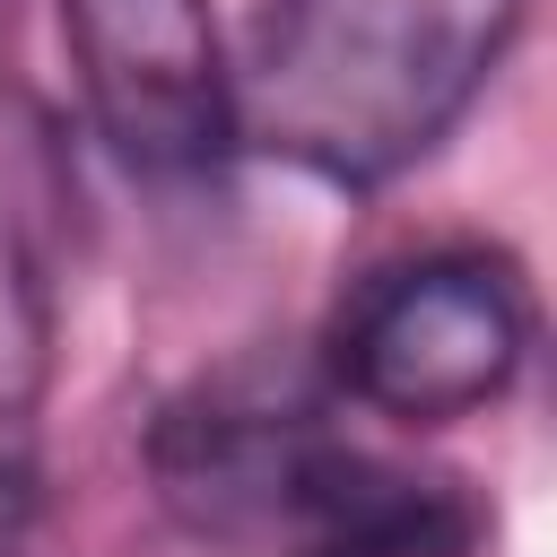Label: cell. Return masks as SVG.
<instances>
[{
  "instance_id": "1",
  "label": "cell",
  "mask_w": 557,
  "mask_h": 557,
  "mask_svg": "<svg viewBox=\"0 0 557 557\" xmlns=\"http://www.w3.org/2000/svg\"><path fill=\"white\" fill-rule=\"evenodd\" d=\"M522 0H261L244 35L235 131L322 183L418 165L513 44Z\"/></svg>"
},
{
  "instance_id": "2",
  "label": "cell",
  "mask_w": 557,
  "mask_h": 557,
  "mask_svg": "<svg viewBox=\"0 0 557 557\" xmlns=\"http://www.w3.org/2000/svg\"><path fill=\"white\" fill-rule=\"evenodd\" d=\"M531 348V296L496 252H418L374 270L331 322V374L348 400L444 426L487 409Z\"/></svg>"
},
{
  "instance_id": "3",
  "label": "cell",
  "mask_w": 557,
  "mask_h": 557,
  "mask_svg": "<svg viewBox=\"0 0 557 557\" xmlns=\"http://www.w3.org/2000/svg\"><path fill=\"white\" fill-rule=\"evenodd\" d=\"M96 131L139 174H200L235 139V87L209 0H61Z\"/></svg>"
},
{
  "instance_id": "4",
  "label": "cell",
  "mask_w": 557,
  "mask_h": 557,
  "mask_svg": "<svg viewBox=\"0 0 557 557\" xmlns=\"http://www.w3.org/2000/svg\"><path fill=\"white\" fill-rule=\"evenodd\" d=\"M252 540L278 557H479L487 513L453 470H418L313 418L270 470Z\"/></svg>"
},
{
  "instance_id": "5",
  "label": "cell",
  "mask_w": 557,
  "mask_h": 557,
  "mask_svg": "<svg viewBox=\"0 0 557 557\" xmlns=\"http://www.w3.org/2000/svg\"><path fill=\"white\" fill-rule=\"evenodd\" d=\"M26 522H35V461H26V435L0 418V557L26 548Z\"/></svg>"
}]
</instances>
